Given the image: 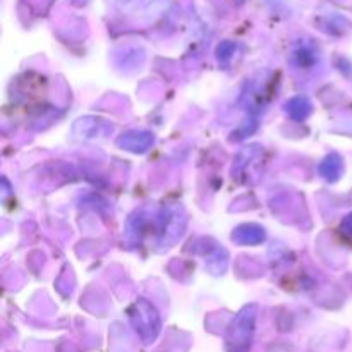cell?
I'll list each match as a JSON object with an SVG mask.
<instances>
[{
	"mask_svg": "<svg viewBox=\"0 0 352 352\" xmlns=\"http://www.w3.org/2000/svg\"><path fill=\"white\" fill-rule=\"evenodd\" d=\"M131 322L144 342H153L160 332V318L150 302L138 301L131 309Z\"/></svg>",
	"mask_w": 352,
	"mask_h": 352,
	"instance_id": "cell-1",
	"label": "cell"
},
{
	"mask_svg": "<svg viewBox=\"0 0 352 352\" xmlns=\"http://www.w3.org/2000/svg\"><path fill=\"white\" fill-rule=\"evenodd\" d=\"M254 332V313L251 309L241 313L229 332V351L248 352Z\"/></svg>",
	"mask_w": 352,
	"mask_h": 352,
	"instance_id": "cell-2",
	"label": "cell"
},
{
	"mask_svg": "<svg viewBox=\"0 0 352 352\" xmlns=\"http://www.w3.org/2000/svg\"><path fill=\"white\" fill-rule=\"evenodd\" d=\"M151 143H153V136L150 133L133 131V133H127L122 138H119V146L134 151V153H143L151 146Z\"/></svg>",
	"mask_w": 352,
	"mask_h": 352,
	"instance_id": "cell-3",
	"label": "cell"
},
{
	"mask_svg": "<svg viewBox=\"0 0 352 352\" xmlns=\"http://www.w3.org/2000/svg\"><path fill=\"white\" fill-rule=\"evenodd\" d=\"M232 239L239 244H258L265 239V232L261 227L250 223V226L237 227L236 232L232 234Z\"/></svg>",
	"mask_w": 352,
	"mask_h": 352,
	"instance_id": "cell-4",
	"label": "cell"
},
{
	"mask_svg": "<svg viewBox=\"0 0 352 352\" xmlns=\"http://www.w3.org/2000/svg\"><path fill=\"white\" fill-rule=\"evenodd\" d=\"M320 172H322V174L325 175V179H329V181H336L340 175V172H342V160H340L337 155H330V157H327V160L320 165Z\"/></svg>",
	"mask_w": 352,
	"mask_h": 352,
	"instance_id": "cell-5",
	"label": "cell"
},
{
	"mask_svg": "<svg viewBox=\"0 0 352 352\" xmlns=\"http://www.w3.org/2000/svg\"><path fill=\"white\" fill-rule=\"evenodd\" d=\"M309 110H311V105H309V102L306 98H302V96H298V98H292L291 102L287 103V112L291 113L292 119L296 120H302L308 117Z\"/></svg>",
	"mask_w": 352,
	"mask_h": 352,
	"instance_id": "cell-6",
	"label": "cell"
},
{
	"mask_svg": "<svg viewBox=\"0 0 352 352\" xmlns=\"http://www.w3.org/2000/svg\"><path fill=\"white\" fill-rule=\"evenodd\" d=\"M342 234L346 237H351V239H352V215H349L346 220H344Z\"/></svg>",
	"mask_w": 352,
	"mask_h": 352,
	"instance_id": "cell-7",
	"label": "cell"
}]
</instances>
